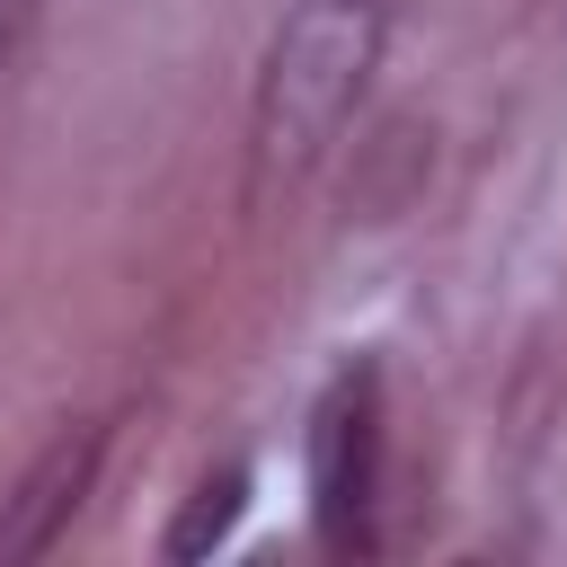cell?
<instances>
[{
    "label": "cell",
    "mask_w": 567,
    "mask_h": 567,
    "mask_svg": "<svg viewBox=\"0 0 567 567\" xmlns=\"http://www.w3.org/2000/svg\"><path fill=\"white\" fill-rule=\"evenodd\" d=\"M35 9H44V0H0V62H9L18 44H27V27H35Z\"/></svg>",
    "instance_id": "5"
},
{
    "label": "cell",
    "mask_w": 567,
    "mask_h": 567,
    "mask_svg": "<svg viewBox=\"0 0 567 567\" xmlns=\"http://www.w3.org/2000/svg\"><path fill=\"white\" fill-rule=\"evenodd\" d=\"M239 505H248V461H221V470H204V478H195V496H186V514L168 523V558H204L213 540H230Z\"/></svg>",
    "instance_id": "4"
},
{
    "label": "cell",
    "mask_w": 567,
    "mask_h": 567,
    "mask_svg": "<svg viewBox=\"0 0 567 567\" xmlns=\"http://www.w3.org/2000/svg\"><path fill=\"white\" fill-rule=\"evenodd\" d=\"M390 44V0H292L248 106V204H284L354 124Z\"/></svg>",
    "instance_id": "1"
},
{
    "label": "cell",
    "mask_w": 567,
    "mask_h": 567,
    "mask_svg": "<svg viewBox=\"0 0 567 567\" xmlns=\"http://www.w3.org/2000/svg\"><path fill=\"white\" fill-rule=\"evenodd\" d=\"M97 461H106V425H62V434L27 461V478L0 496V567L44 558V549L71 532V514H80L89 487H97Z\"/></svg>",
    "instance_id": "3"
},
{
    "label": "cell",
    "mask_w": 567,
    "mask_h": 567,
    "mask_svg": "<svg viewBox=\"0 0 567 567\" xmlns=\"http://www.w3.org/2000/svg\"><path fill=\"white\" fill-rule=\"evenodd\" d=\"M381 487H390V416H381V363L354 354L328 372L310 408V523L319 549L372 558L381 549Z\"/></svg>",
    "instance_id": "2"
}]
</instances>
